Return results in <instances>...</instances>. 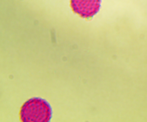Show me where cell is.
Listing matches in <instances>:
<instances>
[{"instance_id": "obj_1", "label": "cell", "mask_w": 147, "mask_h": 122, "mask_svg": "<svg viewBox=\"0 0 147 122\" xmlns=\"http://www.w3.org/2000/svg\"><path fill=\"white\" fill-rule=\"evenodd\" d=\"M53 116L52 108L47 100L33 97L21 107L20 119L23 122H48Z\"/></svg>"}, {"instance_id": "obj_2", "label": "cell", "mask_w": 147, "mask_h": 122, "mask_svg": "<svg viewBox=\"0 0 147 122\" xmlns=\"http://www.w3.org/2000/svg\"><path fill=\"white\" fill-rule=\"evenodd\" d=\"M102 0H70L74 13L81 18L91 20L100 11Z\"/></svg>"}]
</instances>
